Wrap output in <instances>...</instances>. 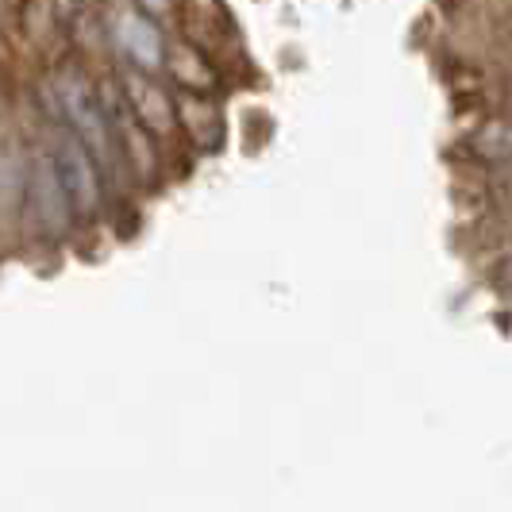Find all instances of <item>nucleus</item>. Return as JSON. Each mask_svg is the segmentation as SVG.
<instances>
[{"label":"nucleus","mask_w":512,"mask_h":512,"mask_svg":"<svg viewBox=\"0 0 512 512\" xmlns=\"http://www.w3.org/2000/svg\"><path fill=\"white\" fill-rule=\"evenodd\" d=\"M162 66H166V74L170 81L178 85V89H197V93H212L216 89V66L208 62L205 54L197 51L193 43H185V39H174V43H166V54H162Z\"/></svg>","instance_id":"7"},{"label":"nucleus","mask_w":512,"mask_h":512,"mask_svg":"<svg viewBox=\"0 0 512 512\" xmlns=\"http://www.w3.org/2000/svg\"><path fill=\"white\" fill-rule=\"evenodd\" d=\"M116 85L128 101L131 116L151 131L154 139H166L178 131V112H174V93L166 85L154 81L151 70H139V66H124L116 74Z\"/></svg>","instance_id":"4"},{"label":"nucleus","mask_w":512,"mask_h":512,"mask_svg":"<svg viewBox=\"0 0 512 512\" xmlns=\"http://www.w3.org/2000/svg\"><path fill=\"white\" fill-rule=\"evenodd\" d=\"M143 16H151L154 24H170L174 12H178V0H131Z\"/></svg>","instance_id":"9"},{"label":"nucleus","mask_w":512,"mask_h":512,"mask_svg":"<svg viewBox=\"0 0 512 512\" xmlns=\"http://www.w3.org/2000/svg\"><path fill=\"white\" fill-rule=\"evenodd\" d=\"M51 89L58 97V108H62V124L74 131L77 139L89 147V154L101 162L108 185L120 181L124 162H120L116 139H112V124H108V112L101 104V89L89 77V70L77 58H62L51 77Z\"/></svg>","instance_id":"1"},{"label":"nucleus","mask_w":512,"mask_h":512,"mask_svg":"<svg viewBox=\"0 0 512 512\" xmlns=\"http://www.w3.org/2000/svg\"><path fill=\"white\" fill-rule=\"evenodd\" d=\"M108 35H112L116 51L128 58V66L151 70V74L162 66V54H166L162 24H154L151 16H143L135 4H131V8H120V12H112Z\"/></svg>","instance_id":"5"},{"label":"nucleus","mask_w":512,"mask_h":512,"mask_svg":"<svg viewBox=\"0 0 512 512\" xmlns=\"http://www.w3.org/2000/svg\"><path fill=\"white\" fill-rule=\"evenodd\" d=\"M20 216L39 231V239H51V243L54 239H66V231H70V224H74L47 143L31 154V162H27V170H24V201H20Z\"/></svg>","instance_id":"3"},{"label":"nucleus","mask_w":512,"mask_h":512,"mask_svg":"<svg viewBox=\"0 0 512 512\" xmlns=\"http://www.w3.org/2000/svg\"><path fill=\"white\" fill-rule=\"evenodd\" d=\"M174 112H178V131L197 151H220L224 147V116L212 101V93L178 89L174 93Z\"/></svg>","instance_id":"6"},{"label":"nucleus","mask_w":512,"mask_h":512,"mask_svg":"<svg viewBox=\"0 0 512 512\" xmlns=\"http://www.w3.org/2000/svg\"><path fill=\"white\" fill-rule=\"evenodd\" d=\"M47 147H51L54 170H58L74 224H97L104 216V201H108V178H104L101 162L66 124L54 128Z\"/></svg>","instance_id":"2"},{"label":"nucleus","mask_w":512,"mask_h":512,"mask_svg":"<svg viewBox=\"0 0 512 512\" xmlns=\"http://www.w3.org/2000/svg\"><path fill=\"white\" fill-rule=\"evenodd\" d=\"M497 282H501V289L512 297V251L505 258H501V270H497Z\"/></svg>","instance_id":"11"},{"label":"nucleus","mask_w":512,"mask_h":512,"mask_svg":"<svg viewBox=\"0 0 512 512\" xmlns=\"http://www.w3.org/2000/svg\"><path fill=\"white\" fill-rule=\"evenodd\" d=\"M489 197H493V205L512 212V170L509 174H497V178L489 181Z\"/></svg>","instance_id":"10"},{"label":"nucleus","mask_w":512,"mask_h":512,"mask_svg":"<svg viewBox=\"0 0 512 512\" xmlns=\"http://www.w3.org/2000/svg\"><path fill=\"white\" fill-rule=\"evenodd\" d=\"M470 151L478 154L482 162H493V166L512 162V120H505V116L482 120L478 131L470 135Z\"/></svg>","instance_id":"8"}]
</instances>
